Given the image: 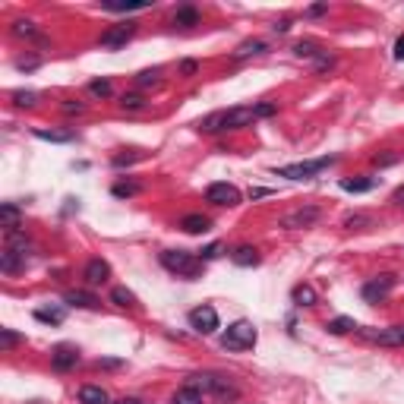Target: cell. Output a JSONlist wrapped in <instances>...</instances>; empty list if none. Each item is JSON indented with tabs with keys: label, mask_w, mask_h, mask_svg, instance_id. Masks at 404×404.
Masks as SVG:
<instances>
[{
	"label": "cell",
	"mask_w": 404,
	"mask_h": 404,
	"mask_svg": "<svg viewBox=\"0 0 404 404\" xmlns=\"http://www.w3.org/2000/svg\"><path fill=\"white\" fill-rule=\"evenodd\" d=\"M278 107L275 105H243V107H227V111H212L199 120L202 133H221V130H243L262 117H271Z\"/></svg>",
	"instance_id": "1"
},
{
	"label": "cell",
	"mask_w": 404,
	"mask_h": 404,
	"mask_svg": "<svg viewBox=\"0 0 404 404\" xmlns=\"http://www.w3.org/2000/svg\"><path fill=\"white\" fill-rule=\"evenodd\" d=\"M189 385H196L202 395L206 391L215 395L218 401H234L240 395V389L231 382V376H221V372H196V376H189Z\"/></svg>",
	"instance_id": "2"
},
{
	"label": "cell",
	"mask_w": 404,
	"mask_h": 404,
	"mask_svg": "<svg viewBox=\"0 0 404 404\" xmlns=\"http://www.w3.org/2000/svg\"><path fill=\"white\" fill-rule=\"evenodd\" d=\"M161 265L168 271H174V275H180V278H199L202 275V259L193 256L189 250H164Z\"/></svg>",
	"instance_id": "3"
},
{
	"label": "cell",
	"mask_w": 404,
	"mask_h": 404,
	"mask_svg": "<svg viewBox=\"0 0 404 404\" xmlns=\"http://www.w3.org/2000/svg\"><path fill=\"white\" fill-rule=\"evenodd\" d=\"M256 341H259V332L246 319L227 325V332L221 335V347L224 351H250V347H256Z\"/></svg>",
	"instance_id": "4"
},
{
	"label": "cell",
	"mask_w": 404,
	"mask_h": 404,
	"mask_svg": "<svg viewBox=\"0 0 404 404\" xmlns=\"http://www.w3.org/2000/svg\"><path fill=\"white\" fill-rule=\"evenodd\" d=\"M335 164V155L328 158H316V161H297V164H284V168H275L278 177H288V180H313L316 174H322L325 168Z\"/></svg>",
	"instance_id": "5"
},
{
	"label": "cell",
	"mask_w": 404,
	"mask_h": 404,
	"mask_svg": "<svg viewBox=\"0 0 404 404\" xmlns=\"http://www.w3.org/2000/svg\"><path fill=\"white\" fill-rule=\"evenodd\" d=\"M319 218H322L319 206H300V208H294V212L281 215V221H278V224L288 227V231H303V227H313Z\"/></svg>",
	"instance_id": "6"
},
{
	"label": "cell",
	"mask_w": 404,
	"mask_h": 404,
	"mask_svg": "<svg viewBox=\"0 0 404 404\" xmlns=\"http://www.w3.org/2000/svg\"><path fill=\"white\" fill-rule=\"evenodd\" d=\"M366 341L382 347H404V325H389V328H360Z\"/></svg>",
	"instance_id": "7"
},
{
	"label": "cell",
	"mask_w": 404,
	"mask_h": 404,
	"mask_svg": "<svg viewBox=\"0 0 404 404\" xmlns=\"http://www.w3.org/2000/svg\"><path fill=\"white\" fill-rule=\"evenodd\" d=\"M395 290V275H376V278H370V281L363 284V300L366 303H379V300H385V297Z\"/></svg>",
	"instance_id": "8"
},
{
	"label": "cell",
	"mask_w": 404,
	"mask_h": 404,
	"mask_svg": "<svg viewBox=\"0 0 404 404\" xmlns=\"http://www.w3.org/2000/svg\"><path fill=\"white\" fill-rule=\"evenodd\" d=\"M189 325H193L199 335H212L221 328V322H218L215 307H196V309H189Z\"/></svg>",
	"instance_id": "9"
},
{
	"label": "cell",
	"mask_w": 404,
	"mask_h": 404,
	"mask_svg": "<svg viewBox=\"0 0 404 404\" xmlns=\"http://www.w3.org/2000/svg\"><path fill=\"white\" fill-rule=\"evenodd\" d=\"M206 202H212V206H237L240 189L234 183H212L206 189Z\"/></svg>",
	"instance_id": "10"
},
{
	"label": "cell",
	"mask_w": 404,
	"mask_h": 404,
	"mask_svg": "<svg viewBox=\"0 0 404 404\" xmlns=\"http://www.w3.org/2000/svg\"><path fill=\"white\" fill-rule=\"evenodd\" d=\"M133 35H136V25H133V22L114 25L111 32H105V35H101V44H105V48H123Z\"/></svg>",
	"instance_id": "11"
},
{
	"label": "cell",
	"mask_w": 404,
	"mask_h": 404,
	"mask_svg": "<svg viewBox=\"0 0 404 404\" xmlns=\"http://www.w3.org/2000/svg\"><path fill=\"white\" fill-rule=\"evenodd\" d=\"M50 363H54V370H73L79 363V351L73 344H57L50 351Z\"/></svg>",
	"instance_id": "12"
},
{
	"label": "cell",
	"mask_w": 404,
	"mask_h": 404,
	"mask_svg": "<svg viewBox=\"0 0 404 404\" xmlns=\"http://www.w3.org/2000/svg\"><path fill=\"white\" fill-rule=\"evenodd\" d=\"M82 278H86L88 284H105L107 278H111V265H107L105 259H88L86 269H82Z\"/></svg>",
	"instance_id": "13"
},
{
	"label": "cell",
	"mask_w": 404,
	"mask_h": 404,
	"mask_svg": "<svg viewBox=\"0 0 404 404\" xmlns=\"http://www.w3.org/2000/svg\"><path fill=\"white\" fill-rule=\"evenodd\" d=\"M22 265H25V252H16V250H10V246L0 252V271H4V275H16Z\"/></svg>",
	"instance_id": "14"
},
{
	"label": "cell",
	"mask_w": 404,
	"mask_h": 404,
	"mask_svg": "<svg viewBox=\"0 0 404 404\" xmlns=\"http://www.w3.org/2000/svg\"><path fill=\"white\" fill-rule=\"evenodd\" d=\"M63 300H67L69 307H79V309H95V307H98V297L88 294V290H67Z\"/></svg>",
	"instance_id": "15"
},
{
	"label": "cell",
	"mask_w": 404,
	"mask_h": 404,
	"mask_svg": "<svg viewBox=\"0 0 404 404\" xmlns=\"http://www.w3.org/2000/svg\"><path fill=\"white\" fill-rule=\"evenodd\" d=\"M259 250L256 246H237V250L231 252V262L234 265H243V269H250V265H259Z\"/></svg>",
	"instance_id": "16"
},
{
	"label": "cell",
	"mask_w": 404,
	"mask_h": 404,
	"mask_svg": "<svg viewBox=\"0 0 404 404\" xmlns=\"http://www.w3.org/2000/svg\"><path fill=\"white\" fill-rule=\"evenodd\" d=\"M79 404H111V398H107V391L101 389V385H82Z\"/></svg>",
	"instance_id": "17"
},
{
	"label": "cell",
	"mask_w": 404,
	"mask_h": 404,
	"mask_svg": "<svg viewBox=\"0 0 404 404\" xmlns=\"http://www.w3.org/2000/svg\"><path fill=\"white\" fill-rule=\"evenodd\" d=\"M180 227L187 234H206L208 227H212V218H206V215H183Z\"/></svg>",
	"instance_id": "18"
},
{
	"label": "cell",
	"mask_w": 404,
	"mask_h": 404,
	"mask_svg": "<svg viewBox=\"0 0 404 404\" xmlns=\"http://www.w3.org/2000/svg\"><path fill=\"white\" fill-rule=\"evenodd\" d=\"M170 404H202V391L196 389V385H183V389L174 391V398H170Z\"/></svg>",
	"instance_id": "19"
},
{
	"label": "cell",
	"mask_w": 404,
	"mask_h": 404,
	"mask_svg": "<svg viewBox=\"0 0 404 404\" xmlns=\"http://www.w3.org/2000/svg\"><path fill=\"white\" fill-rule=\"evenodd\" d=\"M19 218H22L19 206H13V202H4V206H0V221H4L6 231H16V227H19Z\"/></svg>",
	"instance_id": "20"
},
{
	"label": "cell",
	"mask_w": 404,
	"mask_h": 404,
	"mask_svg": "<svg viewBox=\"0 0 404 404\" xmlns=\"http://www.w3.org/2000/svg\"><path fill=\"white\" fill-rule=\"evenodd\" d=\"M13 35H19V38H29V41H41V44H44V38L38 35L35 22H29V19H16V22H13Z\"/></svg>",
	"instance_id": "21"
},
{
	"label": "cell",
	"mask_w": 404,
	"mask_h": 404,
	"mask_svg": "<svg viewBox=\"0 0 404 404\" xmlns=\"http://www.w3.org/2000/svg\"><path fill=\"white\" fill-rule=\"evenodd\" d=\"M256 54H265V41L252 38V41H243L237 50H234V60H246V57H256Z\"/></svg>",
	"instance_id": "22"
},
{
	"label": "cell",
	"mask_w": 404,
	"mask_h": 404,
	"mask_svg": "<svg viewBox=\"0 0 404 404\" xmlns=\"http://www.w3.org/2000/svg\"><path fill=\"white\" fill-rule=\"evenodd\" d=\"M290 297H294L297 307H316V300H319V297H316V290L309 288V284H297Z\"/></svg>",
	"instance_id": "23"
},
{
	"label": "cell",
	"mask_w": 404,
	"mask_h": 404,
	"mask_svg": "<svg viewBox=\"0 0 404 404\" xmlns=\"http://www.w3.org/2000/svg\"><path fill=\"white\" fill-rule=\"evenodd\" d=\"M174 22H177V25H183V29H189V25L199 22V10H196V6H177Z\"/></svg>",
	"instance_id": "24"
},
{
	"label": "cell",
	"mask_w": 404,
	"mask_h": 404,
	"mask_svg": "<svg viewBox=\"0 0 404 404\" xmlns=\"http://www.w3.org/2000/svg\"><path fill=\"white\" fill-rule=\"evenodd\" d=\"M111 300L117 303V307H130V309H139V300H136V294H133V290H126V288H114V290H111Z\"/></svg>",
	"instance_id": "25"
},
{
	"label": "cell",
	"mask_w": 404,
	"mask_h": 404,
	"mask_svg": "<svg viewBox=\"0 0 404 404\" xmlns=\"http://www.w3.org/2000/svg\"><path fill=\"white\" fill-rule=\"evenodd\" d=\"M325 328L332 335H347V332H354V328H357V322H354L351 316H338V319H332Z\"/></svg>",
	"instance_id": "26"
},
{
	"label": "cell",
	"mask_w": 404,
	"mask_h": 404,
	"mask_svg": "<svg viewBox=\"0 0 404 404\" xmlns=\"http://www.w3.org/2000/svg\"><path fill=\"white\" fill-rule=\"evenodd\" d=\"M139 189H142V187H139L136 180H117V183L111 187V193L120 196V199H130V196H136Z\"/></svg>",
	"instance_id": "27"
},
{
	"label": "cell",
	"mask_w": 404,
	"mask_h": 404,
	"mask_svg": "<svg viewBox=\"0 0 404 404\" xmlns=\"http://www.w3.org/2000/svg\"><path fill=\"white\" fill-rule=\"evenodd\" d=\"M107 13H133V10H145V0H133V4H101Z\"/></svg>",
	"instance_id": "28"
},
{
	"label": "cell",
	"mask_w": 404,
	"mask_h": 404,
	"mask_svg": "<svg viewBox=\"0 0 404 404\" xmlns=\"http://www.w3.org/2000/svg\"><path fill=\"white\" fill-rule=\"evenodd\" d=\"M22 341V335H16L13 328H0V351H13Z\"/></svg>",
	"instance_id": "29"
},
{
	"label": "cell",
	"mask_w": 404,
	"mask_h": 404,
	"mask_svg": "<svg viewBox=\"0 0 404 404\" xmlns=\"http://www.w3.org/2000/svg\"><path fill=\"white\" fill-rule=\"evenodd\" d=\"M370 224H376L370 215H347V218H344V227H347V231H360V227H370Z\"/></svg>",
	"instance_id": "30"
},
{
	"label": "cell",
	"mask_w": 404,
	"mask_h": 404,
	"mask_svg": "<svg viewBox=\"0 0 404 404\" xmlns=\"http://www.w3.org/2000/svg\"><path fill=\"white\" fill-rule=\"evenodd\" d=\"M38 322H50V325H60L63 322V309H35Z\"/></svg>",
	"instance_id": "31"
},
{
	"label": "cell",
	"mask_w": 404,
	"mask_h": 404,
	"mask_svg": "<svg viewBox=\"0 0 404 404\" xmlns=\"http://www.w3.org/2000/svg\"><path fill=\"white\" fill-rule=\"evenodd\" d=\"M13 105H16V107H35L38 105V92H13Z\"/></svg>",
	"instance_id": "32"
},
{
	"label": "cell",
	"mask_w": 404,
	"mask_h": 404,
	"mask_svg": "<svg viewBox=\"0 0 404 404\" xmlns=\"http://www.w3.org/2000/svg\"><path fill=\"white\" fill-rule=\"evenodd\" d=\"M38 139H48V142H69L73 133H57V130H35Z\"/></svg>",
	"instance_id": "33"
},
{
	"label": "cell",
	"mask_w": 404,
	"mask_h": 404,
	"mask_svg": "<svg viewBox=\"0 0 404 404\" xmlns=\"http://www.w3.org/2000/svg\"><path fill=\"white\" fill-rule=\"evenodd\" d=\"M341 189H347V193H366V189H372V180H341Z\"/></svg>",
	"instance_id": "34"
},
{
	"label": "cell",
	"mask_w": 404,
	"mask_h": 404,
	"mask_svg": "<svg viewBox=\"0 0 404 404\" xmlns=\"http://www.w3.org/2000/svg\"><path fill=\"white\" fill-rule=\"evenodd\" d=\"M117 105L123 107V111H139V107H145V101H142V95H123Z\"/></svg>",
	"instance_id": "35"
},
{
	"label": "cell",
	"mask_w": 404,
	"mask_h": 404,
	"mask_svg": "<svg viewBox=\"0 0 404 404\" xmlns=\"http://www.w3.org/2000/svg\"><path fill=\"white\" fill-rule=\"evenodd\" d=\"M294 54L297 57H322V50L316 48L313 41H300V44H294Z\"/></svg>",
	"instance_id": "36"
},
{
	"label": "cell",
	"mask_w": 404,
	"mask_h": 404,
	"mask_svg": "<svg viewBox=\"0 0 404 404\" xmlns=\"http://www.w3.org/2000/svg\"><path fill=\"white\" fill-rule=\"evenodd\" d=\"M88 92L98 95V98H107V95H111V82H107V79H92V82H88Z\"/></svg>",
	"instance_id": "37"
},
{
	"label": "cell",
	"mask_w": 404,
	"mask_h": 404,
	"mask_svg": "<svg viewBox=\"0 0 404 404\" xmlns=\"http://www.w3.org/2000/svg\"><path fill=\"white\" fill-rule=\"evenodd\" d=\"M136 82L139 86H158L161 82V69H145V73L136 76Z\"/></svg>",
	"instance_id": "38"
},
{
	"label": "cell",
	"mask_w": 404,
	"mask_h": 404,
	"mask_svg": "<svg viewBox=\"0 0 404 404\" xmlns=\"http://www.w3.org/2000/svg\"><path fill=\"white\" fill-rule=\"evenodd\" d=\"M139 158H145L142 152H130V155H114V168H123V164H133V161H139Z\"/></svg>",
	"instance_id": "39"
},
{
	"label": "cell",
	"mask_w": 404,
	"mask_h": 404,
	"mask_svg": "<svg viewBox=\"0 0 404 404\" xmlns=\"http://www.w3.org/2000/svg\"><path fill=\"white\" fill-rule=\"evenodd\" d=\"M398 155H372V164H379V168H389V164H395Z\"/></svg>",
	"instance_id": "40"
},
{
	"label": "cell",
	"mask_w": 404,
	"mask_h": 404,
	"mask_svg": "<svg viewBox=\"0 0 404 404\" xmlns=\"http://www.w3.org/2000/svg\"><path fill=\"white\" fill-rule=\"evenodd\" d=\"M16 67H19V69H35V67H38V57H19Z\"/></svg>",
	"instance_id": "41"
},
{
	"label": "cell",
	"mask_w": 404,
	"mask_h": 404,
	"mask_svg": "<svg viewBox=\"0 0 404 404\" xmlns=\"http://www.w3.org/2000/svg\"><path fill=\"white\" fill-rule=\"evenodd\" d=\"M63 111H67V114H82V105H79V101H67Z\"/></svg>",
	"instance_id": "42"
},
{
	"label": "cell",
	"mask_w": 404,
	"mask_h": 404,
	"mask_svg": "<svg viewBox=\"0 0 404 404\" xmlns=\"http://www.w3.org/2000/svg\"><path fill=\"white\" fill-rule=\"evenodd\" d=\"M395 60H404V35L395 41Z\"/></svg>",
	"instance_id": "43"
},
{
	"label": "cell",
	"mask_w": 404,
	"mask_h": 404,
	"mask_svg": "<svg viewBox=\"0 0 404 404\" xmlns=\"http://www.w3.org/2000/svg\"><path fill=\"white\" fill-rule=\"evenodd\" d=\"M215 256H218V243H212V246L202 250V259H215Z\"/></svg>",
	"instance_id": "44"
},
{
	"label": "cell",
	"mask_w": 404,
	"mask_h": 404,
	"mask_svg": "<svg viewBox=\"0 0 404 404\" xmlns=\"http://www.w3.org/2000/svg\"><path fill=\"white\" fill-rule=\"evenodd\" d=\"M391 202H398V206L404 208V187H398V189H395V196H391Z\"/></svg>",
	"instance_id": "45"
},
{
	"label": "cell",
	"mask_w": 404,
	"mask_h": 404,
	"mask_svg": "<svg viewBox=\"0 0 404 404\" xmlns=\"http://www.w3.org/2000/svg\"><path fill=\"white\" fill-rule=\"evenodd\" d=\"M180 69H183L187 76H193V73H196V63H193V60H183V67H180Z\"/></svg>",
	"instance_id": "46"
},
{
	"label": "cell",
	"mask_w": 404,
	"mask_h": 404,
	"mask_svg": "<svg viewBox=\"0 0 404 404\" xmlns=\"http://www.w3.org/2000/svg\"><path fill=\"white\" fill-rule=\"evenodd\" d=\"M117 404H142V401H136V398H120Z\"/></svg>",
	"instance_id": "47"
}]
</instances>
